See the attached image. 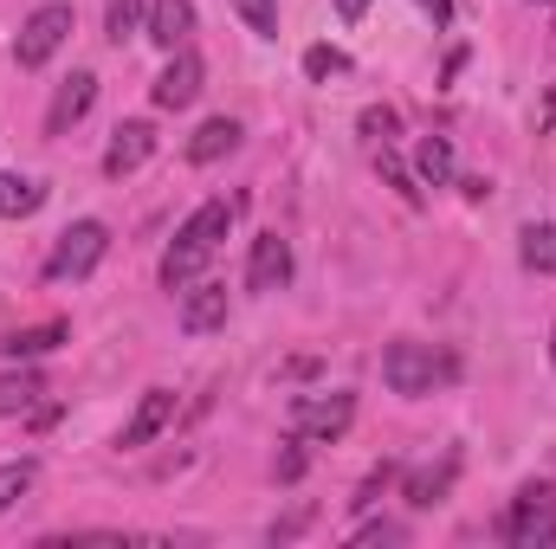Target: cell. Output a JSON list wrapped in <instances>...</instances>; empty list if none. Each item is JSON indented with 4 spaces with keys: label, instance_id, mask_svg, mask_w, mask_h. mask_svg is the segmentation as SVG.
I'll return each mask as SVG.
<instances>
[{
    "label": "cell",
    "instance_id": "1",
    "mask_svg": "<svg viewBox=\"0 0 556 549\" xmlns=\"http://www.w3.org/2000/svg\"><path fill=\"white\" fill-rule=\"evenodd\" d=\"M233 207L240 201H201L181 227H175V240H168V253H162V284L168 291H188L194 278L207 272V259L220 253V240H227V227H233Z\"/></svg>",
    "mask_w": 556,
    "mask_h": 549
},
{
    "label": "cell",
    "instance_id": "2",
    "mask_svg": "<svg viewBox=\"0 0 556 549\" xmlns=\"http://www.w3.org/2000/svg\"><path fill=\"white\" fill-rule=\"evenodd\" d=\"M453 375H459V362L440 356L433 343H389V356H382V382H389L395 395H433V388L453 382Z\"/></svg>",
    "mask_w": 556,
    "mask_h": 549
},
{
    "label": "cell",
    "instance_id": "3",
    "mask_svg": "<svg viewBox=\"0 0 556 549\" xmlns=\"http://www.w3.org/2000/svg\"><path fill=\"white\" fill-rule=\"evenodd\" d=\"M350 420H356V395H350V388H330V395H298V401H291V413H285L291 439H317V446L343 439V433H350Z\"/></svg>",
    "mask_w": 556,
    "mask_h": 549
},
{
    "label": "cell",
    "instance_id": "4",
    "mask_svg": "<svg viewBox=\"0 0 556 549\" xmlns=\"http://www.w3.org/2000/svg\"><path fill=\"white\" fill-rule=\"evenodd\" d=\"M111 253V227L104 220H72L65 233H59V246H52V259H46V278L52 284H78V278H91L98 272V259Z\"/></svg>",
    "mask_w": 556,
    "mask_h": 549
},
{
    "label": "cell",
    "instance_id": "5",
    "mask_svg": "<svg viewBox=\"0 0 556 549\" xmlns=\"http://www.w3.org/2000/svg\"><path fill=\"white\" fill-rule=\"evenodd\" d=\"M505 544L511 549H551L556 544V485H525L505 511Z\"/></svg>",
    "mask_w": 556,
    "mask_h": 549
},
{
    "label": "cell",
    "instance_id": "6",
    "mask_svg": "<svg viewBox=\"0 0 556 549\" xmlns=\"http://www.w3.org/2000/svg\"><path fill=\"white\" fill-rule=\"evenodd\" d=\"M72 39V7L65 0H46V7H33L26 13V26H20V39H13V59H20V72H39V65H52V52Z\"/></svg>",
    "mask_w": 556,
    "mask_h": 549
},
{
    "label": "cell",
    "instance_id": "7",
    "mask_svg": "<svg viewBox=\"0 0 556 549\" xmlns=\"http://www.w3.org/2000/svg\"><path fill=\"white\" fill-rule=\"evenodd\" d=\"M201 78H207V72H201V59H194L188 46H175V59H168V65H162V78L149 85L155 111H188V104L201 98Z\"/></svg>",
    "mask_w": 556,
    "mask_h": 549
},
{
    "label": "cell",
    "instance_id": "8",
    "mask_svg": "<svg viewBox=\"0 0 556 549\" xmlns=\"http://www.w3.org/2000/svg\"><path fill=\"white\" fill-rule=\"evenodd\" d=\"M149 155H155V130H149L142 117H130V124H117V137H111V149H104V175L124 181V175H137Z\"/></svg>",
    "mask_w": 556,
    "mask_h": 549
},
{
    "label": "cell",
    "instance_id": "9",
    "mask_svg": "<svg viewBox=\"0 0 556 549\" xmlns=\"http://www.w3.org/2000/svg\"><path fill=\"white\" fill-rule=\"evenodd\" d=\"M285 284H291V246L278 233H260L247 259V291H285Z\"/></svg>",
    "mask_w": 556,
    "mask_h": 549
},
{
    "label": "cell",
    "instance_id": "10",
    "mask_svg": "<svg viewBox=\"0 0 556 549\" xmlns=\"http://www.w3.org/2000/svg\"><path fill=\"white\" fill-rule=\"evenodd\" d=\"M91 98H98V78L91 72H72L59 91H52V111H46V137H65L85 111H91Z\"/></svg>",
    "mask_w": 556,
    "mask_h": 549
},
{
    "label": "cell",
    "instance_id": "11",
    "mask_svg": "<svg viewBox=\"0 0 556 549\" xmlns=\"http://www.w3.org/2000/svg\"><path fill=\"white\" fill-rule=\"evenodd\" d=\"M227 323V284H188L181 291V330L188 336H207V330H220Z\"/></svg>",
    "mask_w": 556,
    "mask_h": 549
},
{
    "label": "cell",
    "instance_id": "12",
    "mask_svg": "<svg viewBox=\"0 0 556 549\" xmlns=\"http://www.w3.org/2000/svg\"><path fill=\"white\" fill-rule=\"evenodd\" d=\"M168 420H175V395H168V388H149V395L137 401V413L124 420L117 446H124V452H137V446H149V439H155V433H162Z\"/></svg>",
    "mask_w": 556,
    "mask_h": 549
},
{
    "label": "cell",
    "instance_id": "13",
    "mask_svg": "<svg viewBox=\"0 0 556 549\" xmlns=\"http://www.w3.org/2000/svg\"><path fill=\"white\" fill-rule=\"evenodd\" d=\"M142 33H149L162 52H175V46H188V33H194V7H188V0H149Z\"/></svg>",
    "mask_w": 556,
    "mask_h": 549
},
{
    "label": "cell",
    "instance_id": "14",
    "mask_svg": "<svg viewBox=\"0 0 556 549\" xmlns=\"http://www.w3.org/2000/svg\"><path fill=\"white\" fill-rule=\"evenodd\" d=\"M65 336H72V323H59V317H52V323H33V330H7V336H0V349H7L13 362H33V356L59 349Z\"/></svg>",
    "mask_w": 556,
    "mask_h": 549
},
{
    "label": "cell",
    "instance_id": "15",
    "mask_svg": "<svg viewBox=\"0 0 556 549\" xmlns=\"http://www.w3.org/2000/svg\"><path fill=\"white\" fill-rule=\"evenodd\" d=\"M46 207V181L33 175H0V220H26Z\"/></svg>",
    "mask_w": 556,
    "mask_h": 549
},
{
    "label": "cell",
    "instance_id": "16",
    "mask_svg": "<svg viewBox=\"0 0 556 549\" xmlns=\"http://www.w3.org/2000/svg\"><path fill=\"white\" fill-rule=\"evenodd\" d=\"M233 142H240V124H233V117H207V124L188 137V162H220Z\"/></svg>",
    "mask_w": 556,
    "mask_h": 549
},
{
    "label": "cell",
    "instance_id": "17",
    "mask_svg": "<svg viewBox=\"0 0 556 549\" xmlns=\"http://www.w3.org/2000/svg\"><path fill=\"white\" fill-rule=\"evenodd\" d=\"M453 472H459V459H440V465H427V472H415V478H408V505H415V511H433V505L446 498Z\"/></svg>",
    "mask_w": 556,
    "mask_h": 549
},
{
    "label": "cell",
    "instance_id": "18",
    "mask_svg": "<svg viewBox=\"0 0 556 549\" xmlns=\"http://www.w3.org/2000/svg\"><path fill=\"white\" fill-rule=\"evenodd\" d=\"M415 175L427 181V188H446V181H453V142H446V137H420Z\"/></svg>",
    "mask_w": 556,
    "mask_h": 549
},
{
    "label": "cell",
    "instance_id": "19",
    "mask_svg": "<svg viewBox=\"0 0 556 549\" xmlns=\"http://www.w3.org/2000/svg\"><path fill=\"white\" fill-rule=\"evenodd\" d=\"M39 395H46V382H39L33 369H7V375H0V413H26Z\"/></svg>",
    "mask_w": 556,
    "mask_h": 549
},
{
    "label": "cell",
    "instance_id": "20",
    "mask_svg": "<svg viewBox=\"0 0 556 549\" xmlns=\"http://www.w3.org/2000/svg\"><path fill=\"white\" fill-rule=\"evenodd\" d=\"M376 168H382V181H389V188H395V194H402L408 207H420V194H427V188H420V175L408 168V162H402V155H395V149H389V142H382V155H376Z\"/></svg>",
    "mask_w": 556,
    "mask_h": 549
},
{
    "label": "cell",
    "instance_id": "21",
    "mask_svg": "<svg viewBox=\"0 0 556 549\" xmlns=\"http://www.w3.org/2000/svg\"><path fill=\"white\" fill-rule=\"evenodd\" d=\"M142 20H149V0H111V13H104V33L124 46V39H137Z\"/></svg>",
    "mask_w": 556,
    "mask_h": 549
},
{
    "label": "cell",
    "instance_id": "22",
    "mask_svg": "<svg viewBox=\"0 0 556 549\" xmlns=\"http://www.w3.org/2000/svg\"><path fill=\"white\" fill-rule=\"evenodd\" d=\"M350 72V52H337V46H311L304 52V78L311 85H330V78H343Z\"/></svg>",
    "mask_w": 556,
    "mask_h": 549
},
{
    "label": "cell",
    "instance_id": "23",
    "mask_svg": "<svg viewBox=\"0 0 556 549\" xmlns=\"http://www.w3.org/2000/svg\"><path fill=\"white\" fill-rule=\"evenodd\" d=\"M525 266L556 278V227H525Z\"/></svg>",
    "mask_w": 556,
    "mask_h": 549
},
{
    "label": "cell",
    "instance_id": "24",
    "mask_svg": "<svg viewBox=\"0 0 556 549\" xmlns=\"http://www.w3.org/2000/svg\"><path fill=\"white\" fill-rule=\"evenodd\" d=\"M33 491V459H13V465H0V518L20 505Z\"/></svg>",
    "mask_w": 556,
    "mask_h": 549
},
{
    "label": "cell",
    "instance_id": "25",
    "mask_svg": "<svg viewBox=\"0 0 556 549\" xmlns=\"http://www.w3.org/2000/svg\"><path fill=\"white\" fill-rule=\"evenodd\" d=\"M240 7V20L260 33V39H278V0H233Z\"/></svg>",
    "mask_w": 556,
    "mask_h": 549
},
{
    "label": "cell",
    "instance_id": "26",
    "mask_svg": "<svg viewBox=\"0 0 556 549\" xmlns=\"http://www.w3.org/2000/svg\"><path fill=\"white\" fill-rule=\"evenodd\" d=\"M395 472H402V465H389V459H382V465H376V472H369V478H363V491H356V498H350V505H356V511H369V505H382V491H389V485H395Z\"/></svg>",
    "mask_w": 556,
    "mask_h": 549
},
{
    "label": "cell",
    "instance_id": "27",
    "mask_svg": "<svg viewBox=\"0 0 556 549\" xmlns=\"http://www.w3.org/2000/svg\"><path fill=\"white\" fill-rule=\"evenodd\" d=\"M395 130H402V117H395L389 104H376V111H363V137H369V142H395Z\"/></svg>",
    "mask_w": 556,
    "mask_h": 549
},
{
    "label": "cell",
    "instance_id": "28",
    "mask_svg": "<svg viewBox=\"0 0 556 549\" xmlns=\"http://www.w3.org/2000/svg\"><path fill=\"white\" fill-rule=\"evenodd\" d=\"M402 537H408V531H402V524H389V518H382V524H363V531H356V544H402Z\"/></svg>",
    "mask_w": 556,
    "mask_h": 549
},
{
    "label": "cell",
    "instance_id": "29",
    "mask_svg": "<svg viewBox=\"0 0 556 549\" xmlns=\"http://www.w3.org/2000/svg\"><path fill=\"white\" fill-rule=\"evenodd\" d=\"M415 7L433 20V26H446V20H453V0H415Z\"/></svg>",
    "mask_w": 556,
    "mask_h": 549
},
{
    "label": "cell",
    "instance_id": "30",
    "mask_svg": "<svg viewBox=\"0 0 556 549\" xmlns=\"http://www.w3.org/2000/svg\"><path fill=\"white\" fill-rule=\"evenodd\" d=\"M459 194H466V201H485V194H492V181H485V175H466V181H459Z\"/></svg>",
    "mask_w": 556,
    "mask_h": 549
},
{
    "label": "cell",
    "instance_id": "31",
    "mask_svg": "<svg viewBox=\"0 0 556 549\" xmlns=\"http://www.w3.org/2000/svg\"><path fill=\"white\" fill-rule=\"evenodd\" d=\"M298 472H304V452H298V446H291V452H278V478H298Z\"/></svg>",
    "mask_w": 556,
    "mask_h": 549
},
{
    "label": "cell",
    "instance_id": "32",
    "mask_svg": "<svg viewBox=\"0 0 556 549\" xmlns=\"http://www.w3.org/2000/svg\"><path fill=\"white\" fill-rule=\"evenodd\" d=\"M337 13H343V20H363V13H369V0H337Z\"/></svg>",
    "mask_w": 556,
    "mask_h": 549
},
{
    "label": "cell",
    "instance_id": "33",
    "mask_svg": "<svg viewBox=\"0 0 556 549\" xmlns=\"http://www.w3.org/2000/svg\"><path fill=\"white\" fill-rule=\"evenodd\" d=\"M544 124H551V137H556V85L544 91Z\"/></svg>",
    "mask_w": 556,
    "mask_h": 549
},
{
    "label": "cell",
    "instance_id": "34",
    "mask_svg": "<svg viewBox=\"0 0 556 549\" xmlns=\"http://www.w3.org/2000/svg\"><path fill=\"white\" fill-rule=\"evenodd\" d=\"M551 356H556V343H551Z\"/></svg>",
    "mask_w": 556,
    "mask_h": 549
},
{
    "label": "cell",
    "instance_id": "35",
    "mask_svg": "<svg viewBox=\"0 0 556 549\" xmlns=\"http://www.w3.org/2000/svg\"><path fill=\"white\" fill-rule=\"evenodd\" d=\"M544 7H551V0H544Z\"/></svg>",
    "mask_w": 556,
    "mask_h": 549
}]
</instances>
